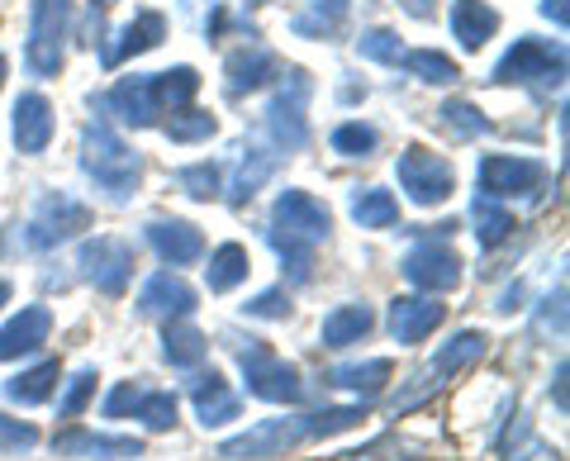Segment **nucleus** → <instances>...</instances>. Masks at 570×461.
<instances>
[{
    "label": "nucleus",
    "mask_w": 570,
    "mask_h": 461,
    "mask_svg": "<svg viewBox=\"0 0 570 461\" xmlns=\"http://www.w3.org/2000/svg\"><path fill=\"white\" fill-rule=\"evenodd\" d=\"M176 186H181L190 200H214V195H219V167H214V163L181 167V171H176Z\"/></svg>",
    "instance_id": "nucleus-39"
},
{
    "label": "nucleus",
    "mask_w": 570,
    "mask_h": 461,
    "mask_svg": "<svg viewBox=\"0 0 570 461\" xmlns=\"http://www.w3.org/2000/svg\"><path fill=\"white\" fill-rule=\"evenodd\" d=\"M561 381H566V362L557 366V404H561V410H566V385H561Z\"/></svg>",
    "instance_id": "nucleus-47"
},
{
    "label": "nucleus",
    "mask_w": 570,
    "mask_h": 461,
    "mask_svg": "<svg viewBox=\"0 0 570 461\" xmlns=\"http://www.w3.org/2000/svg\"><path fill=\"white\" fill-rule=\"evenodd\" d=\"M318 6H328L333 14H343V10H347V0H318Z\"/></svg>",
    "instance_id": "nucleus-48"
},
{
    "label": "nucleus",
    "mask_w": 570,
    "mask_h": 461,
    "mask_svg": "<svg viewBox=\"0 0 570 461\" xmlns=\"http://www.w3.org/2000/svg\"><path fill=\"white\" fill-rule=\"evenodd\" d=\"M238 366H243V376H247V390H253L257 400H266V404H299V395H305V385H299L295 366L281 362L266 343L238 347Z\"/></svg>",
    "instance_id": "nucleus-5"
},
{
    "label": "nucleus",
    "mask_w": 570,
    "mask_h": 461,
    "mask_svg": "<svg viewBox=\"0 0 570 461\" xmlns=\"http://www.w3.org/2000/svg\"><path fill=\"white\" fill-rule=\"evenodd\" d=\"M148 243H153V253L163 257L167 267H190V262L205 253L200 228L186 224V219H157V224H148Z\"/></svg>",
    "instance_id": "nucleus-15"
},
{
    "label": "nucleus",
    "mask_w": 570,
    "mask_h": 461,
    "mask_svg": "<svg viewBox=\"0 0 570 461\" xmlns=\"http://www.w3.org/2000/svg\"><path fill=\"white\" fill-rule=\"evenodd\" d=\"M542 14H547V20H557L561 29L570 24V10H566V0H542Z\"/></svg>",
    "instance_id": "nucleus-45"
},
{
    "label": "nucleus",
    "mask_w": 570,
    "mask_h": 461,
    "mask_svg": "<svg viewBox=\"0 0 570 461\" xmlns=\"http://www.w3.org/2000/svg\"><path fill=\"white\" fill-rule=\"evenodd\" d=\"M566 77V52L547 39H519L494 67V81H561Z\"/></svg>",
    "instance_id": "nucleus-8"
},
{
    "label": "nucleus",
    "mask_w": 570,
    "mask_h": 461,
    "mask_svg": "<svg viewBox=\"0 0 570 461\" xmlns=\"http://www.w3.org/2000/svg\"><path fill=\"white\" fill-rule=\"evenodd\" d=\"M48 333H52V314L43 305H24L6 328H0V362H14V357H24V352H39L48 343Z\"/></svg>",
    "instance_id": "nucleus-16"
},
{
    "label": "nucleus",
    "mask_w": 570,
    "mask_h": 461,
    "mask_svg": "<svg viewBox=\"0 0 570 461\" xmlns=\"http://www.w3.org/2000/svg\"><path fill=\"white\" fill-rule=\"evenodd\" d=\"M247 6H266V0H247Z\"/></svg>",
    "instance_id": "nucleus-51"
},
{
    "label": "nucleus",
    "mask_w": 570,
    "mask_h": 461,
    "mask_svg": "<svg viewBox=\"0 0 570 461\" xmlns=\"http://www.w3.org/2000/svg\"><path fill=\"white\" fill-rule=\"evenodd\" d=\"M167 39V20L157 10H142L134 24H124V33H119V43L115 48H105V67H119L124 58H138V52H148V48H157Z\"/></svg>",
    "instance_id": "nucleus-21"
},
{
    "label": "nucleus",
    "mask_w": 570,
    "mask_h": 461,
    "mask_svg": "<svg viewBox=\"0 0 570 461\" xmlns=\"http://www.w3.org/2000/svg\"><path fill=\"white\" fill-rule=\"evenodd\" d=\"M77 262H81V276L105 295H124V286H129V276H134V247L124 238L86 243Z\"/></svg>",
    "instance_id": "nucleus-10"
},
{
    "label": "nucleus",
    "mask_w": 570,
    "mask_h": 461,
    "mask_svg": "<svg viewBox=\"0 0 570 461\" xmlns=\"http://www.w3.org/2000/svg\"><path fill=\"white\" fill-rule=\"evenodd\" d=\"M305 100H309V77L299 72H285V86L276 91V100L266 105V129L281 148H305L309 144V124H305Z\"/></svg>",
    "instance_id": "nucleus-7"
},
{
    "label": "nucleus",
    "mask_w": 570,
    "mask_h": 461,
    "mask_svg": "<svg viewBox=\"0 0 570 461\" xmlns=\"http://www.w3.org/2000/svg\"><path fill=\"white\" fill-rule=\"evenodd\" d=\"M52 144V105L43 96H20L14 105V148L24 157H39Z\"/></svg>",
    "instance_id": "nucleus-18"
},
{
    "label": "nucleus",
    "mask_w": 570,
    "mask_h": 461,
    "mask_svg": "<svg viewBox=\"0 0 570 461\" xmlns=\"http://www.w3.org/2000/svg\"><path fill=\"white\" fill-rule=\"evenodd\" d=\"M352 219L362 228H390L400 219V205H395V195H390V190L366 186V190L352 195Z\"/></svg>",
    "instance_id": "nucleus-31"
},
{
    "label": "nucleus",
    "mask_w": 570,
    "mask_h": 461,
    "mask_svg": "<svg viewBox=\"0 0 570 461\" xmlns=\"http://www.w3.org/2000/svg\"><path fill=\"white\" fill-rule=\"evenodd\" d=\"M134 419H142L153 433H167L176 423V395H171V390H142Z\"/></svg>",
    "instance_id": "nucleus-34"
},
{
    "label": "nucleus",
    "mask_w": 570,
    "mask_h": 461,
    "mask_svg": "<svg viewBox=\"0 0 570 461\" xmlns=\"http://www.w3.org/2000/svg\"><path fill=\"white\" fill-rule=\"evenodd\" d=\"M395 176L414 205H442L456 186L452 163H442V157L428 153V148H404L400 163H395Z\"/></svg>",
    "instance_id": "nucleus-6"
},
{
    "label": "nucleus",
    "mask_w": 570,
    "mask_h": 461,
    "mask_svg": "<svg viewBox=\"0 0 570 461\" xmlns=\"http://www.w3.org/2000/svg\"><path fill=\"white\" fill-rule=\"evenodd\" d=\"M395 67H404L409 77H419V81H428V86H452V81L461 77L456 62L448 58V52H438V48H414V52H404Z\"/></svg>",
    "instance_id": "nucleus-29"
},
{
    "label": "nucleus",
    "mask_w": 570,
    "mask_h": 461,
    "mask_svg": "<svg viewBox=\"0 0 570 461\" xmlns=\"http://www.w3.org/2000/svg\"><path fill=\"white\" fill-rule=\"evenodd\" d=\"M471 219H475V238H480V247H499V243L513 234V215H509V209H499L490 195H480V200H475Z\"/></svg>",
    "instance_id": "nucleus-32"
},
{
    "label": "nucleus",
    "mask_w": 570,
    "mask_h": 461,
    "mask_svg": "<svg viewBox=\"0 0 570 461\" xmlns=\"http://www.w3.org/2000/svg\"><path fill=\"white\" fill-rule=\"evenodd\" d=\"M333 228L328 205L309 190H281L272 205V247L281 253V262L291 267V281L305 286L309 267H314V243H324Z\"/></svg>",
    "instance_id": "nucleus-2"
},
{
    "label": "nucleus",
    "mask_w": 570,
    "mask_h": 461,
    "mask_svg": "<svg viewBox=\"0 0 570 461\" xmlns=\"http://www.w3.org/2000/svg\"><path fill=\"white\" fill-rule=\"evenodd\" d=\"M362 419H366L362 404H347V410H324V414H295V419H262V423H253L247 433L224 438V442H219V457H228V461L285 457L291 448H299V442L347 433V429H356Z\"/></svg>",
    "instance_id": "nucleus-1"
},
{
    "label": "nucleus",
    "mask_w": 570,
    "mask_h": 461,
    "mask_svg": "<svg viewBox=\"0 0 570 461\" xmlns=\"http://www.w3.org/2000/svg\"><path fill=\"white\" fill-rule=\"evenodd\" d=\"M442 124H448L456 138H485L490 134V119L480 115L471 100H448L442 105Z\"/></svg>",
    "instance_id": "nucleus-36"
},
{
    "label": "nucleus",
    "mask_w": 570,
    "mask_h": 461,
    "mask_svg": "<svg viewBox=\"0 0 570 461\" xmlns=\"http://www.w3.org/2000/svg\"><path fill=\"white\" fill-rule=\"evenodd\" d=\"M272 167H276V153H262V148H247V157H243V167H238V186H234V200L243 205L247 195H253L266 176H272Z\"/></svg>",
    "instance_id": "nucleus-37"
},
{
    "label": "nucleus",
    "mask_w": 570,
    "mask_h": 461,
    "mask_svg": "<svg viewBox=\"0 0 570 461\" xmlns=\"http://www.w3.org/2000/svg\"><path fill=\"white\" fill-rule=\"evenodd\" d=\"M138 310L148 318H186L195 310V291L176 272H157V276H148V286H142Z\"/></svg>",
    "instance_id": "nucleus-17"
},
{
    "label": "nucleus",
    "mask_w": 570,
    "mask_h": 461,
    "mask_svg": "<svg viewBox=\"0 0 570 461\" xmlns=\"http://www.w3.org/2000/svg\"><path fill=\"white\" fill-rule=\"evenodd\" d=\"M371 328H376V314H371L366 305H343V310H333L324 318L318 339H324V347H347V343H362Z\"/></svg>",
    "instance_id": "nucleus-25"
},
{
    "label": "nucleus",
    "mask_w": 570,
    "mask_h": 461,
    "mask_svg": "<svg viewBox=\"0 0 570 461\" xmlns=\"http://www.w3.org/2000/svg\"><path fill=\"white\" fill-rule=\"evenodd\" d=\"M390 371H395V366L376 357V362H362V366H337L328 381L343 385V390H356V395H376V390H385Z\"/></svg>",
    "instance_id": "nucleus-33"
},
{
    "label": "nucleus",
    "mask_w": 570,
    "mask_h": 461,
    "mask_svg": "<svg viewBox=\"0 0 570 461\" xmlns=\"http://www.w3.org/2000/svg\"><path fill=\"white\" fill-rule=\"evenodd\" d=\"M81 167H86V176H96V182L105 190H115V195H129L138 186V176H142L138 153L100 119L86 124V134H81Z\"/></svg>",
    "instance_id": "nucleus-3"
},
{
    "label": "nucleus",
    "mask_w": 570,
    "mask_h": 461,
    "mask_svg": "<svg viewBox=\"0 0 570 461\" xmlns=\"http://www.w3.org/2000/svg\"><path fill=\"white\" fill-rule=\"evenodd\" d=\"M52 452L58 457H86V461H134V457H142V442L138 438H105V433L71 429V433L52 438Z\"/></svg>",
    "instance_id": "nucleus-14"
},
{
    "label": "nucleus",
    "mask_w": 570,
    "mask_h": 461,
    "mask_svg": "<svg viewBox=\"0 0 570 461\" xmlns=\"http://www.w3.org/2000/svg\"><path fill=\"white\" fill-rule=\"evenodd\" d=\"M247 314H257V318H285V314H291V300H285L281 291H262L253 305H247Z\"/></svg>",
    "instance_id": "nucleus-43"
},
{
    "label": "nucleus",
    "mask_w": 570,
    "mask_h": 461,
    "mask_svg": "<svg viewBox=\"0 0 570 461\" xmlns=\"http://www.w3.org/2000/svg\"><path fill=\"white\" fill-rule=\"evenodd\" d=\"M371 148H376V129L362 119H352V124H337L333 129V153H343V157H371Z\"/></svg>",
    "instance_id": "nucleus-38"
},
{
    "label": "nucleus",
    "mask_w": 570,
    "mask_h": 461,
    "mask_svg": "<svg viewBox=\"0 0 570 461\" xmlns=\"http://www.w3.org/2000/svg\"><path fill=\"white\" fill-rule=\"evenodd\" d=\"M200 91V72L195 67H171V72H157L153 77V96H157V110H186Z\"/></svg>",
    "instance_id": "nucleus-27"
},
{
    "label": "nucleus",
    "mask_w": 570,
    "mask_h": 461,
    "mask_svg": "<svg viewBox=\"0 0 570 461\" xmlns=\"http://www.w3.org/2000/svg\"><path fill=\"white\" fill-rule=\"evenodd\" d=\"M81 228H91V209H86L81 200H71L67 190L58 195H48V200L33 209V219H29V243L33 247H58L67 238H77Z\"/></svg>",
    "instance_id": "nucleus-9"
},
{
    "label": "nucleus",
    "mask_w": 570,
    "mask_h": 461,
    "mask_svg": "<svg viewBox=\"0 0 570 461\" xmlns=\"http://www.w3.org/2000/svg\"><path fill=\"white\" fill-rule=\"evenodd\" d=\"M494 29H499V14L485 6V0H456L452 6V33H456V43L461 48H485L494 39Z\"/></svg>",
    "instance_id": "nucleus-22"
},
{
    "label": "nucleus",
    "mask_w": 570,
    "mask_h": 461,
    "mask_svg": "<svg viewBox=\"0 0 570 461\" xmlns=\"http://www.w3.org/2000/svg\"><path fill=\"white\" fill-rule=\"evenodd\" d=\"M247 272H253V262H247V247H243V243H219V247L209 253L205 281H209V291H214V295H224V291L243 286Z\"/></svg>",
    "instance_id": "nucleus-24"
},
{
    "label": "nucleus",
    "mask_w": 570,
    "mask_h": 461,
    "mask_svg": "<svg viewBox=\"0 0 570 461\" xmlns=\"http://www.w3.org/2000/svg\"><path fill=\"white\" fill-rule=\"evenodd\" d=\"M214 129H219V124H214V115L190 110V105H186L181 115H171L167 138H171V144H205V138H214Z\"/></svg>",
    "instance_id": "nucleus-35"
},
{
    "label": "nucleus",
    "mask_w": 570,
    "mask_h": 461,
    "mask_svg": "<svg viewBox=\"0 0 570 461\" xmlns=\"http://www.w3.org/2000/svg\"><path fill=\"white\" fill-rule=\"evenodd\" d=\"M58 376H62L58 362H39V366L20 371V376L6 385V395H10L14 404H43V400L52 395V385H58Z\"/></svg>",
    "instance_id": "nucleus-30"
},
{
    "label": "nucleus",
    "mask_w": 570,
    "mask_h": 461,
    "mask_svg": "<svg viewBox=\"0 0 570 461\" xmlns=\"http://www.w3.org/2000/svg\"><path fill=\"white\" fill-rule=\"evenodd\" d=\"M281 62L272 48H243L228 58V91L243 96V91H257V86H266V77H276Z\"/></svg>",
    "instance_id": "nucleus-23"
},
{
    "label": "nucleus",
    "mask_w": 570,
    "mask_h": 461,
    "mask_svg": "<svg viewBox=\"0 0 570 461\" xmlns=\"http://www.w3.org/2000/svg\"><path fill=\"white\" fill-rule=\"evenodd\" d=\"M67 29H71V0H33L24 58H29V67H33L39 77H58V72H62Z\"/></svg>",
    "instance_id": "nucleus-4"
},
{
    "label": "nucleus",
    "mask_w": 570,
    "mask_h": 461,
    "mask_svg": "<svg viewBox=\"0 0 570 461\" xmlns=\"http://www.w3.org/2000/svg\"><path fill=\"white\" fill-rule=\"evenodd\" d=\"M404 276L414 281L419 291H433V295H448L461 286V257L452 247H442L438 238H428L419 247H409L404 257Z\"/></svg>",
    "instance_id": "nucleus-11"
},
{
    "label": "nucleus",
    "mask_w": 570,
    "mask_h": 461,
    "mask_svg": "<svg viewBox=\"0 0 570 461\" xmlns=\"http://www.w3.org/2000/svg\"><path fill=\"white\" fill-rule=\"evenodd\" d=\"M110 110L134 124V129H148V124H157V96H153V77H124L115 91H110Z\"/></svg>",
    "instance_id": "nucleus-20"
},
{
    "label": "nucleus",
    "mask_w": 570,
    "mask_h": 461,
    "mask_svg": "<svg viewBox=\"0 0 570 461\" xmlns=\"http://www.w3.org/2000/svg\"><path fill=\"white\" fill-rule=\"evenodd\" d=\"M163 347H167V362H171V366H200V362H205V352H209L205 333L195 328V324H181V318H167V339H163Z\"/></svg>",
    "instance_id": "nucleus-28"
},
{
    "label": "nucleus",
    "mask_w": 570,
    "mask_h": 461,
    "mask_svg": "<svg viewBox=\"0 0 570 461\" xmlns=\"http://www.w3.org/2000/svg\"><path fill=\"white\" fill-rule=\"evenodd\" d=\"M404 10L419 14V20H428V14H433V6H428V0H404Z\"/></svg>",
    "instance_id": "nucleus-46"
},
{
    "label": "nucleus",
    "mask_w": 570,
    "mask_h": 461,
    "mask_svg": "<svg viewBox=\"0 0 570 461\" xmlns=\"http://www.w3.org/2000/svg\"><path fill=\"white\" fill-rule=\"evenodd\" d=\"M442 314H448V305H438V300L395 295V300H390V333H395V343L414 347V343H423L428 333L442 324Z\"/></svg>",
    "instance_id": "nucleus-13"
},
{
    "label": "nucleus",
    "mask_w": 570,
    "mask_h": 461,
    "mask_svg": "<svg viewBox=\"0 0 570 461\" xmlns=\"http://www.w3.org/2000/svg\"><path fill=\"white\" fill-rule=\"evenodd\" d=\"M33 433L29 423H14V419H0V448H33Z\"/></svg>",
    "instance_id": "nucleus-44"
},
{
    "label": "nucleus",
    "mask_w": 570,
    "mask_h": 461,
    "mask_svg": "<svg viewBox=\"0 0 570 461\" xmlns=\"http://www.w3.org/2000/svg\"><path fill=\"white\" fill-rule=\"evenodd\" d=\"M0 86H6V58H0Z\"/></svg>",
    "instance_id": "nucleus-50"
},
{
    "label": "nucleus",
    "mask_w": 570,
    "mask_h": 461,
    "mask_svg": "<svg viewBox=\"0 0 570 461\" xmlns=\"http://www.w3.org/2000/svg\"><path fill=\"white\" fill-rule=\"evenodd\" d=\"M547 167L532 163V157H485L480 163V190L490 195V200H509V195H532L542 186Z\"/></svg>",
    "instance_id": "nucleus-12"
},
{
    "label": "nucleus",
    "mask_w": 570,
    "mask_h": 461,
    "mask_svg": "<svg viewBox=\"0 0 570 461\" xmlns=\"http://www.w3.org/2000/svg\"><path fill=\"white\" fill-rule=\"evenodd\" d=\"M190 400H195V414H200L205 429H219V423L238 419V395L224 385L219 371H205V376L190 381Z\"/></svg>",
    "instance_id": "nucleus-19"
},
{
    "label": "nucleus",
    "mask_w": 570,
    "mask_h": 461,
    "mask_svg": "<svg viewBox=\"0 0 570 461\" xmlns=\"http://www.w3.org/2000/svg\"><path fill=\"white\" fill-rule=\"evenodd\" d=\"M485 347H490L485 333H480V328H466V333H456V339L438 352L428 371H433V376H456V371H466V366H475L480 357H485Z\"/></svg>",
    "instance_id": "nucleus-26"
},
{
    "label": "nucleus",
    "mask_w": 570,
    "mask_h": 461,
    "mask_svg": "<svg viewBox=\"0 0 570 461\" xmlns=\"http://www.w3.org/2000/svg\"><path fill=\"white\" fill-rule=\"evenodd\" d=\"M0 305H10V286H6V281H0Z\"/></svg>",
    "instance_id": "nucleus-49"
},
{
    "label": "nucleus",
    "mask_w": 570,
    "mask_h": 461,
    "mask_svg": "<svg viewBox=\"0 0 570 461\" xmlns=\"http://www.w3.org/2000/svg\"><path fill=\"white\" fill-rule=\"evenodd\" d=\"M96 371H81V376L77 381H71V390H67V400L58 404V410H62V419H77L81 410H86V404H91V395H96Z\"/></svg>",
    "instance_id": "nucleus-41"
},
{
    "label": "nucleus",
    "mask_w": 570,
    "mask_h": 461,
    "mask_svg": "<svg viewBox=\"0 0 570 461\" xmlns=\"http://www.w3.org/2000/svg\"><path fill=\"white\" fill-rule=\"evenodd\" d=\"M138 400H142V390L134 381H124L119 390H110V400H105V419H124V414H134L138 410Z\"/></svg>",
    "instance_id": "nucleus-42"
},
{
    "label": "nucleus",
    "mask_w": 570,
    "mask_h": 461,
    "mask_svg": "<svg viewBox=\"0 0 570 461\" xmlns=\"http://www.w3.org/2000/svg\"><path fill=\"white\" fill-rule=\"evenodd\" d=\"M356 48H362V58H371V62H385V67H395V62L404 58L400 33H390V29H366L362 39H356Z\"/></svg>",
    "instance_id": "nucleus-40"
}]
</instances>
